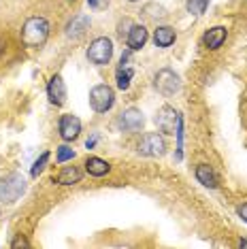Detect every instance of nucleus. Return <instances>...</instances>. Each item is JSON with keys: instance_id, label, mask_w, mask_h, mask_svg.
Listing matches in <instances>:
<instances>
[{"instance_id": "nucleus-1", "label": "nucleus", "mask_w": 247, "mask_h": 249, "mask_svg": "<svg viewBox=\"0 0 247 249\" xmlns=\"http://www.w3.org/2000/svg\"><path fill=\"white\" fill-rule=\"evenodd\" d=\"M49 36V21L45 18H30L21 28V41L26 47H38Z\"/></svg>"}, {"instance_id": "nucleus-2", "label": "nucleus", "mask_w": 247, "mask_h": 249, "mask_svg": "<svg viewBox=\"0 0 247 249\" xmlns=\"http://www.w3.org/2000/svg\"><path fill=\"white\" fill-rule=\"evenodd\" d=\"M26 179L21 177L19 173H11L7 175L2 181H0V200L11 205V202H15L18 198L26 192Z\"/></svg>"}, {"instance_id": "nucleus-3", "label": "nucleus", "mask_w": 247, "mask_h": 249, "mask_svg": "<svg viewBox=\"0 0 247 249\" xmlns=\"http://www.w3.org/2000/svg\"><path fill=\"white\" fill-rule=\"evenodd\" d=\"M86 55H88V60L96 66L109 64L111 58H113V43H111V38H106V36L94 38V41L89 43Z\"/></svg>"}, {"instance_id": "nucleus-4", "label": "nucleus", "mask_w": 247, "mask_h": 249, "mask_svg": "<svg viewBox=\"0 0 247 249\" xmlns=\"http://www.w3.org/2000/svg\"><path fill=\"white\" fill-rule=\"evenodd\" d=\"M89 105H92V109L96 113H106L113 109L115 105V92L111 86H106V83H98V86H94L89 89Z\"/></svg>"}, {"instance_id": "nucleus-5", "label": "nucleus", "mask_w": 247, "mask_h": 249, "mask_svg": "<svg viewBox=\"0 0 247 249\" xmlns=\"http://www.w3.org/2000/svg\"><path fill=\"white\" fill-rule=\"evenodd\" d=\"M154 88L158 89L162 96H173L181 89V79H179L175 71L162 69L156 72V77H154Z\"/></svg>"}, {"instance_id": "nucleus-6", "label": "nucleus", "mask_w": 247, "mask_h": 249, "mask_svg": "<svg viewBox=\"0 0 247 249\" xmlns=\"http://www.w3.org/2000/svg\"><path fill=\"white\" fill-rule=\"evenodd\" d=\"M154 122H156V126H158L160 132H164V134H175L179 122H181V115H179V113L173 109V107L164 105V107H160L158 113H156Z\"/></svg>"}, {"instance_id": "nucleus-7", "label": "nucleus", "mask_w": 247, "mask_h": 249, "mask_svg": "<svg viewBox=\"0 0 247 249\" xmlns=\"http://www.w3.org/2000/svg\"><path fill=\"white\" fill-rule=\"evenodd\" d=\"M164 151H166V143L158 132H147L141 139V143H139V154L143 156L158 158V156H164Z\"/></svg>"}, {"instance_id": "nucleus-8", "label": "nucleus", "mask_w": 247, "mask_h": 249, "mask_svg": "<svg viewBox=\"0 0 247 249\" xmlns=\"http://www.w3.org/2000/svg\"><path fill=\"white\" fill-rule=\"evenodd\" d=\"M132 75H134V60L130 52H126L120 60V66L115 71V79H117V88L120 89H128L130 88V81H132Z\"/></svg>"}, {"instance_id": "nucleus-9", "label": "nucleus", "mask_w": 247, "mask_h": 249, "mask_svg": "<svg viewBox=\"0 0 247 249\" xmlns=\"http://www.w3.org/2000/svg\"><path fill=\"white\" fill-rule=\"evenodd\" d=\"M120 128L126 130V132H139L143 126H145V117L141 109H134V107H130V109H126L120 115Z\"/></svg>"}, {"instance_id": "nucleus-10", "label": "nucleus", "mask_w": 247, "mask_h": 249, "mask_svg": "<svg viewBox=\"0 0 247 249\" xmlns=\"http://www.w3.org/2000/svg\"><path fill=\"white\" fill-rule=\"evenodd\" d=\"M58 130H60V137L64 141H75L81 132V120L75 115H62Z\"/></svg>"}, {"instance_id": "nucleus-11", "label": "nucleus", "mask_w": 247, "mask_h": 249, "mask_svg": "<svg viewBox=\"0 0 247 249\" xmlns=\"http://www.w3.org/2000/svg\"><path fill=\"white\" fill-rule=\"evenodd\" d=\"M47 96H49V103L55 105V107H62L66 103V86H64V81H62L60 75H53L49 79Z\"/></svg>"}, {"instance_id": "nucleus-12", "label": "nucleus", "mask_w": 247, "mask_h": 249, "mask_svg": "<svg viewBox=\"0 0 247 249\" xmlns=\"http://www.w3.org/2000/svg\"><path fill=\"white\" fill-rule=\"evenodd\" d=\"M147 38H149L147 28L141 26V24H132L130 30H128V35H126V43H128V47H130L132 52H139V49L145 47Z\"/></svg>"}, {"instance_id": "nucleus-13", "label": "nucleus", "mask_w": 247, "mask_h": 249, "mask_svg": "<svg viewBox=\"0 0 247 249\" xmlns=\"http://www.w3.org/2000/svg\"><path fill=\"white\" fill-rule=\"evenodd\" d=\"M88 30H89V18L88 15H77V18H72V21H69V26H66V36L72 38V41H79Z\"/></svg>"}, {"instance_id": "nucleus-14", "label": "nucleus", "mask_w": 247, "mask_h": 249, "mask_svg": "<svg viewBox=\"0 0 247 249\" xmlns=\"http://www.w3.org/2000/svg\"><path fill=\"white\" fill-rule=\"evenodd\" d=\"M226 28L224 26H215V28H211V30H207L205 32V38H203V43H205V47L207 49H220L224 41H226Z\"/></svg>"}, {"instance_id": "nucleus-15", "label": "nucleus", "mask_w": 247, "mask_h": 249, "mask_svg": "<svg viewBox=\"0 0 247 249\" xmlns=\"http://www.w3.org/2000/svg\"><path fill=\"white\" fill-rule=\"evenodd\" d=\"M175 38H177V32H175V28H171V26H158L154 32L156 47H162V49L171 47V45L175 43Z\"/></svg>"}, {"instance_id": "nucleus-16", "label": "nucleus", "mask_w": 247, "mask_h": 249, "mask_svg": "<svg viewBox=\"0 0 247 249\" xmlns=\"http://www.w3.org/2000/svg\"><path fill=\"white\" fill-rule=\"evenodd\" d=\"M81 177H83V173L77 166H64L53 177V181L55 183H60V185H75V183H79L81 181Z\"/></svg>"}, {"instance_id": "nucleus-17", "label": "nucleus", "mask_w": 247, "mask_h": 249, "mask_svg": "<svg viewBox=\"0 0 247 249\" xmlns=\"http://www.w3.org/2000/svg\"><path fill=\"white\" fill-rule=\"evenodd\" d=\"M196 179H198L205 188H211V190L217 188V175L209 164H198V166H196Z\"/></svg>"}, {"instance_id": "nucleus-18", "label": "nucleus", "mask_w": 247, "mask_h": 249, "mask_svg": "<svg viewBox=\"0 0 247 249\" xmlns=\"http://www.w3.org/2000/svg\"><path fill=\"white\" fill-rule=\"evenodd\" d=\"M86 171L92 175V177H105L106 173L111 171V164L109 162H105V160H100V158H88L86 160Z\"/></svg>"}, {"instance_id": "nucleus-19", "label": "nucleus", "mask_w": 247, "mask_h": 249, "mask_svg": "<svg viewBox=\"0 0 247 249\" xmlns=\"http://www.w3.org/2000/svg\"><path fill=\"white\" fill-rule=\"evenodd\" d=\"M185 7H188L190 15L200 18V15L207 11V7H209V0H185Z\"/></svg>"}, {"instance_id": "nucleus-20", "label": "nucleus", "mask_w": 247, "mask_h": 249, "mask_svg": "<svg viewBox=\"0 0 247 249\" xmlns=\"http://www.w3.org/2000/svg\"><path fill=\"white\" fill-rule=\"evenodd\" d=\"M55 158H58L60 164H64V162H69V160H72V158H75V149H72V147H69V145H60L58 149H55Z\"/></svg>"}, {"instance_id": "nucleus-21", "label": "nucleus", "mask_w": 247, "mask_h": 249, "mask_svg": "<svg viewBox=\"0 0 247 249\" xmlns=\"http://www.w3.org/2000/svg\"><path fill=\"white\" fill-rule=\"evenodd\" d=\"M49 162V151H43L41 158L32 164V168H30V175L32 177H38V173H43V168H45V164Z\"/></svg>"}, {"instance_id": "nucleus-22", "label": "nucleus", "mask_w": 247, "mask_h": 249, "mask_svg": "<svg viewBox=\"0 0 247 249\" xmlns=\"http://www.w3.org/2000/svg\"><path fill=\"white\" fill-rule=\"evenodd\" d=\"M11 247H30V241L28 239H24V236H15L13 239V243H11Z\"/></svg>"}, {"instance_id": "nucleus-23", "label": "nucleus", "mask_w": 247, "mask_h": 249, "mask_svg": "<svg viewBox=\"0 0 247 249\" xmlns=\"http://www.w3.org/2000/svg\"><path fill=\"white\" fill-rule=\"evenodd\" d=\"M88 4H89V7H92V9H105L106 7V4H109V0H88Z\"/></svg>"}, {"instance_id": "nucleus-24", "label": "nucleus", "mask_w": 247, "mask_h": 249, "mask_svg": "<svg viewBox=\"0 0 247 249\" xmlns=\"http://www.w3.org/2000/svg\"><path fill=\"white\" fill-rule=\"evenodd\" d=\"M239 215L243 217V222H247V202H245V205H241V207H239Z\"/></svg>"}, {"instance_id": "nucleus-25", "label": "nucleus", "mask_w": 247, "mask_h": 249, "mask_svg": "<svg viewBox=\"0 0 247 249\" xmlns=\"http://www.w3.org/2000/svg\"><path fill=\"white\" fill-rule=\"evenodd\" d=\"M96 141H98V134H94L92 139H88V141H86V147H88V149H92V147L96 145Z\"/></svg>"}, {"instance_id": "nucleus-26", "label": "nucleus", "mask_w": 247, "mask_h": 249, "mask_svg": "<svg viewBox=\"0 0 247 249\" xmlns=\"http://www.w3.org/2000/svg\"><path fill=\"white\" fill-rule=\"evenodd\" d=\"M4 47H7V45H4V41L0 38V58H2V53H4Z\"/></svg>"}, {"instance_id": "nucleus-27", "label": "nucleus", "mask_w": 247, "mask_h": 249, "mask_svg": "<svg viewBox=\"0 0 247 249\" xmlns=\"http://www.w3.org/2000/svg\"><path fill=\"white\" fill-rule=\"evenodd\" d=\"M239 247H247V239H241L239 241Z\"/></svg>"}, {"instance_id": "nucleus-28", "label": "nucleus", "mask_w": 247, "mask_h": 249, "mask_svg": "<svg viewBox=\"0 0 247 249\" xmlns=\"http://www.w3.org/2000/svg\"><path fill=\"white\" fill-rule=\"evenodd\" d=\"M128 2H139V0H128Z\"/></svg>"}]
</instances>
